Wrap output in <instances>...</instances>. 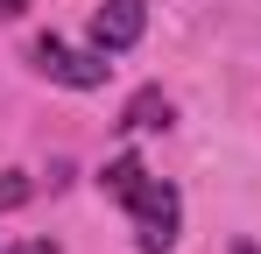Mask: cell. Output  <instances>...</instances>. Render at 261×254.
<instances>
[{"mask_svg": "<svg viewBox=\"0 0 261 254\" xmlns=\"http://www.w3.org/2000/svg\"><path fill=\"white\" fill-rule=\"evenodd\" d=\"M120 205H127V219H134V247H141V254H170V247H176V226H184V198H176V184L141 176Z\"/></svg>", "mask_w": 261, "mask_h": 254, "instance_id": "1", "label": "cell"}, {"mask_svg": "<svg viewBox=\"0 0 261 254\" xmlns=\"http://www.w3.org/2000/svg\"><path fill=\"white\" fill-rule=\"evenodd\" d=\"M36 71L49 85H71V92H92V85H106V49H71V42L57 36H36Z\"/></svg>", "mask_w": 261, "mask_h": 254, "instance_id": "2", "label": "cell"}, {"mask_svg": "<svg viewBox=\"0 0 261 254\" xmlns=\"http://www.w3.org/2000/svg\"><path fill=\"white\" fill-rule=\"evenodd\" d=\"M148 29V0H106L99 14H92V49H106V57H120L134 49Z\"/></svg>", "mask_w": 261, "mask_h": 254, "instance_id": "3", "label": "cell"}, {"mask_svg": "<svg viewBox=\"0 0 261 254\" xmlns=\"http://www.w3.org/2000/svg\"><path fill=\"white\" fill-rule=\"evenodd\" d=\"M170 120H176V106H170V92H163V85L134 92L127 113H120V127H134V134H155V127H170Z\"/></svg>", "mask_w": 261, "mask_h": 254, "instance_id": "4", "label": "cell"}, {"mask_svg": "<svg viewBox=\"0 0 261 254\" xmlns=\"http://www.w3.org/2000/svg\"><path fill=\"white\" fill-rule=\"evenodd\" d=\"M148 169H141V156H113V163L99 169V184H106V198H127L134 184H141Z\"/></svg>", "mask_w": 261, "mask_h": 254, "instance_id": "5", "label": "cell"}, {"mask_svg": "<svg viewBox=\"0 0 261 254\" xmlns=\"http://www.w3.org/2000/svg\"><path fill=\"white\" fill-rule=\"evenodd\" d=\"M36 198V184L21 176V169H0V212H14V205H29Z\"/></svg>", "mask_w": 261, "mask_h": 254, "instance_id": "6", "label": "cell"}, {"mask_svg": "<svg viewBox=\"0 0 261 254\" xmlns=\"http://www.w3.org/2000/svg\"><path fill=\"white\" fill-rule=\"evenodd\" d=\"M7 254H57V240H21V247H7Z\"/></svg>", "mask_w": 261, "mask_h": 254, "instance_id": "7", "label": "cell"}, {"mask_svg": "<svg viewBox=\"0 0 261 254\" xmlns=\"http://www.w3.org/2000/svg\"><path fill=\"white\" fill-rule=\"evenodd\" d=\"M21 7H29V0H0V21H14V14H21Z\"/></svg>", "mask_w": 261, "mask_h": 254, "instance_id": "8", "label": "cell"}, {"mask_svg": "<svg viewBox=\"0 0 261 254\" xmlns=\"http://www.w3.org/2000/svg\"><path fill=\"white\" fill-rule=\"evenodd\" d=\"M233 254H261V247H254V240H233Z\"/></svg>", "mask_w": 261, "mask_h": 254, "instance_id": "9", "label": "cell"}]
</instances>
